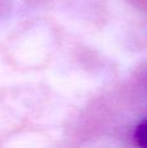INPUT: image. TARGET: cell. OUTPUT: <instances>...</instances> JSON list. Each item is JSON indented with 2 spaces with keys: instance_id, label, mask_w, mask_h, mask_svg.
I'll return each mask as SVG.
<instances>
[{
  "instance_id": "cell-1",
  "label": "cell",
  "mask_w": 147,
  "mask_h": 148,
  "mask_svg": "<svg viewBox=\"0 0 147 148\" xmlns=\"http://www.w3.org/2000/svg\"><path fill=\"white\" fill-rule=\"evenodd\" d=\"M134 142L137 146L147 148V118L143 120L139 125L135 127L134 131Z\"/></svg>"
}]
</instances>
